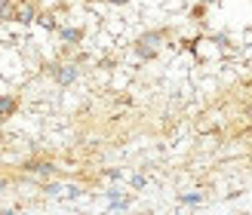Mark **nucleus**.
<instances>
[{"label":"nucleus","instance_id":"6","mask_svg":"<svg viewBox=\"0 0 252 215\" xmlns=\"http://www.w3.org/2000/svg\"><path fill=\"white\" fill-rule=\"evenodd\" d=\"M138 43H145V46H160L163 43V31H148V34H142V40H138Z\"/></svg>","mask_w":252,"mask_h":215},{"label":"nucleus","instance_id":"1","mask_svg":"<svg viewBox=\"0 0 252 215\" xmlns=\"http://www.w3.org/2000/svg\"><path fill=\"white\" fill-rule=\"evenodd\" d=\"M77 74H80V71H77V65H59V68L53 71V77H56V83H59V86H71L74 80H77Z\"/></svg>","mask_w":252,"mask_h":215},{"label":"nucleus","instance_id":"12","mask_svg":"<svg viewBox=\"0 0 252 215\" xmlns=\"http://www.w3.org/2000/svg\"><path fill=\"white\" fill-rule=\"evenodd\" d=\"M108 3H114V6H126L129 0H108Z\"/></svg>","mask_w":252,"mask_h":215},{"label":"nucleus","instance_id":"10","mask_svg":"<svg viewBox=\"0 0 252 215\" xmlns=\"http://www.w3.org/2000/svg\"><path fill=\"white\" fill-rule=\"evenodd\" d=\"M46 194H49V197H59L62 187H59V184H46Z\"/></svg>","mask_w":252,"mask_h":215},{"label":"nucleus","instance_id":"9","mask_svg":"<svg viewBox=\"0 0 252 215\" xmlns=\"http://www.w3.org/2000/svg\"><path fill=\"white\" fill-rule=\"evenodd\" d=\"M37 19H40V25H43L46 31H56V28H59V25H56L53 19H49V16H37Z\"/></svg>","mask_w":252,"mask_h":215},{"label":"nucleus","instance_id":"3","mask_svg":"<svg viewBox=\"0 0 252 215\" xmlns=\"http://www.w3.org/2000/svg\"><path fill=\"white\" fill-rule=\"evenodd\" d=\"M25 172L40 175V179H49V175L56 172V166H53V163H28V166H25Z\"/></svg>","mask_w":252,"mask_h":215},{"label":"nucleus","instance_id":"8","mask_svg":"<svg viewBox=\"0 0 252 215\" xmlns=\"http://www.w3.org/2000/svg\"><path fill=\"white\" fill-rule=\"evenodd\" d=\"M179 200H182L185 206H197V203H203V194H182Z\"/></svg>","mask_w":252,"mask_h":215},{"label":"nucleus","instance_id":"5","mask_svg":"<svg viewBox=\"0 0 252 215\" xmlns=\"http://www.w3.org/2000/svg\"><path fill=\"white\" fill-rule=\"evenodd\" d=\"M16 19H19V22H22V25H31V22H34V19H37V9H34V6H31V3H25V6H22V9H19V16H16Z\"/></svg>","mask_w":252,"mask_h":215},{"label":"nucleus","instance_id":"7","mask_svg":"<svg viewBox=\"0 0 252 215\" xmlns=\"http://www.w3.org/2000/svg\"><path fill=\"white\" fill-rule=\"evenodd\" d=\"M135 56H138V59H154L157 49H154V46H145V43H135Z\"/></svg>","mask_w":252,"mask_h":215},{"label":"nucleus","instance_id":"2","mask_svg":"<svg viewBox=\"0 0 252 215\" xmlns=\"http://www.w3.org/2000/svg\"><path fill=\"white\" fill-rule=\"evenodd\" d=\"M56 34H59L62 43H71V46H77V43L83 40V31H80V28H71V25H65V28H56Z\"/></svg>","mask_w":252,"mask_h":215},{"label":"nucleus","instance_id":"14","mask_svg":"<svg viewBox=\"0 0 252 215\" xmlns=\"http://www.w3.org/2000/svg\"><path fill=\"white\" fill-rule=\"evenodd\" d=\"M219 3V0H203V6H216Z\"/></svg>","mask_w":252,"mask_h":215},{"label":"nucleus","instance_id":"13","mask_svg":"<svg viewBox=\"0 0 252 215\" xmlns=\"http://www.w3.org/2000/svg\"><path fill=\"white\" fill-rule=\"evenodd\" d=\"M6 184H9V182L3 179V175H0V191H6Z\"/></svg>","mask_w":252,"mask_h":215},{"label":"nucleus","instance_id":"11","mask_svg":"<svg viewBox=\"0 0 252 215\" xmlns=\"http://www.w3.org/2000/svg\"><path fill=\"white\" fill-rule=\"evenodd\" d=\"M132 187H145V179H142V175H132Z\"/></svg>","mask_w":252,"mask_h":215},{"label":"nucleus","instance_id":"4","mask_svg":"<svg viewBox=\"0 0 252 215\" xmlns=\"http://www.w3.org/2000/svg\"><path fill=\"white\" fill-rule=\"evenodd\" d=\"M16 108H19V102L12 95H0V120L3 117H12L16 114Z\"/></svg>","mask_w":252,"mask_h":215}]
</instances>
